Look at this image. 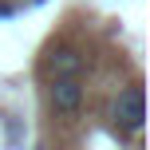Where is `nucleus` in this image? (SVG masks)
Here are the masks:
<instances>
[{
    "label": "nucleus",
    "mask_w": 150,
    "mask_h": 150,
    "mask_svg": "<svg viewBox=\"0 0 150 150\" xmlns=\"http://www.w3.org/2000/svg\"><path fill=\"white\" fill-rule=\"evenodd\" d=\"M142 119H146L142 87L130 83V87H122L119 95H115V103H111V122L122 130V134H134V130H142Z\"/></svg>",
    "instance_id": "obj_1"
},
{
    "label": "nucleus",
    "mask_w": 150,
    "mask_h": 150,
    "mask_svg": "<svg viewBox=\"0 0 150 150\" xmlns=\"http://www.w3.org/2000/svg\"><path fill=\"white\" fill-rule=\"evenodd\" d=\"M83 95H87V87H83L79 75H55V79L47 83V103H52V111H55V115H63V119L79 115Z\"/></svg>",
    "instance_id": "obj_2"
},
{
    "label": "nucleus",
    "mask_w": 150,
    "mask_h": 150,
    "mask_svg": "<svg viewBox=\"0 0 150 150\" xmlns=\"http://www.w3.org/2000/svg\"><path fill=\"white\" fill-rule=\"evenodd\" d=\"M44 67L47 75H83V67H87V55L79 52V47H71V44H55L52 52H47V59H44Z\"/></svg>",
    "instance_id": "obj_3"
},
{
    "label": "nucleus",
    "mask_w": 150,
    "mask_h": 150,
    "mask_svg": "<svg viewBox=\"0 0 150 150\" xmlns=\"http://www.w3.org/2000/svg\"><path fill=\"white\" fill-rule=\"evenodd\" d=\"M0 16H12V8H8V4H0Z\"/></svg>",
    "instance_id": "obj_4"
}]
</instances>
